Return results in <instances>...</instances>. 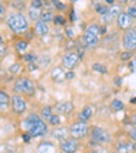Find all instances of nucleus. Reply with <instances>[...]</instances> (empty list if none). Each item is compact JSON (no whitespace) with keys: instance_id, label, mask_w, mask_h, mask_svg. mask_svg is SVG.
Here are the masks:
<instances>
[{"instance_id":"1","label":"nucleus","mask_w":136,"mask_h":153,"mask_svg":"<svg viewBox=\"0 0 136 153\" xmlns=\"http://www.w3.org/2000/svg\"><path fill=\"white\" fill-rule=\"evenodd\" d=\"M48 126L49 125L35 113H30L22 122V127H23L25 133H29L32 138H38V137L45 136L49 131Z\"/></svg>"},{"instance_id":"2","label":"nucleus","mask_w":136,"mask_h":153,"mask_svg":"<svg viewBox=\"0 0 136 153\" xmlns=\"http://www.w3.org/2000/svg\"><path fill=\"white\" fill-rule=\"evenodd\" d=\"M29 18L25 14H22V11L10 12V14H7L6 20H4L6 26L17 35H23L25 33L29 31Z\"/></svg>"},{"instance_id":"3","label":"nucleus","mask_w":136,"mask_h":153,"mask_svg":"<svg viewBox=\"0 0 136 153\" xmlns=\"http://www.w3.org/2000/svg\"><path fill=\"white\" fill-rule=\"evenodd\" d=\"M102 35V26L97 22L90 23L80 35V45L84 49H94L99 45V37Z\"/></svg>"},{"instance_id":"4","label":"nucleus","mask_w":136,"mask_h":153,"mask_svg":"<svg viewBox=\"0 0 136 153\" xmlns=\"http://www.w3.org/2000/svg\"><path fill=\"white\" fill-rule=\"evenodd\" d=\"M12 91H14V94H19V95L33 96L35 94V83L32 79L22 76V77H18L14 81Z\"/></svg>"},{"instance_id":"5","label":"nucleus","mask_w":136,"mask_h":153,"mask_svg":"<svg viewBox=\"0 0 136 153\" xmlns=\"http://www.w3.org/2000/svg\"><path fill=\"white\" fill-rule=\"evenodd\" d=\"M90 137H91V142L98 144V145L109 144V142L112 141V136H110L109 131L99 126L90 127Z\"/></svg>"},{"instance_id":"6","label":"nucleus","mask_w":136,"mask_h":153,"mask_svg":"<svg viewBox=\"0 0 136 153\" xmlns=\"http://www.w3.org/2000/svg\"><path fill=\"white\" fill-rule=\"evenodd\" d=\"M70 136L72 138H76V140H82L90 134V126L87 122H82V121H75L70 125Z\"/></svg>"},{"instance_id":"7","label":"nucleus","mask_w":136,"mask_h":153,"mask_svg":"<svg viewBox=\"0 0 136 153\" xmlns=\"http://www.w3.org/2000/svg\"><path fill=\"white\" fill-rule=\"evenodd\" d=\"M80 61V56L75 52V50H68L61 56V67L65 71H74L79 65Z\"/></svg>"},{"instance_id":"8","label":"nucleus","mask_w":136,"mask_h":153,"mask_svg":"<svg viewBox=\"0 0 136 153\" xmlns=\"http://www.w3.org/2000/svg\"><path fill=\"white\" fill-rule=\"evenodd\" d=\"M11 110L14 114L17 115H22V114L26 113L27 110V102L23 98V95H19V94H14L11 95Z\"/></svg>"},{"instance_id":"9","label":"nucleus","mask_w":136,"mask_h":153,"mask_svg":"<svg viewBox=\"0 0 136 153\" xmlns=\"http://www.w3.org/2000/svg\"><path fill=\"white\" fill-rule=\"evenodd\" d=\"M121 46L124 50L135 52L136 50V29H129L124 31L121 38Z\"/></svg>"},{"instance_id":"10","label":"nucleus","mask_w":136,"mask_h":153,"mask_svg":"<svg viewBox=\"0 0 136 153\" xmlns=\"http://www.w3.org/2000/svg\"><path fill=\"white\" fill-rule=\"evenodd\" d=\"M121 12H122V4H120V3L113 4V6L109 7L106 14L101 16V23H105V25L112 23V22H114V20L117 19V16H119Z\"/></svg>"},{"instance_id":"11","label":"nucleus","mask_w":136,"mask_h":153,"mask_svg":"<svg viewBox=\"0 0 136 153\" xmlns=\"http://www.w3.org/2000/svg\"><path fill=\"white\" fill-rule=\"evenodd\" d=\"M59 149L61 150V153H76L79 149V140L68 137L59 142Z\"/></svg>"},{"instance_id":"12","label":"nucleus","mask_w":136,"mask_h":153,"mask_svg":"<svg viewBox=\"0 0 136 153\" xmlns=\"http://www.w3.org/2000/svg\"><path fill=\"white\" fill-rule=\"evenodd\" d=\"M114 150L117 153H136V144L132 140H120L114 144Z\"/></svg>"},{"instance_id":"13","label":"nucleus","mask_w":136,"mask_h":153,"mask_svg":"<svg viewBox=\"0 0 136 153\" xmlns=\"http://www.w3.org/2000/svg\"><path fill=\"white\" fill-rule=\"evenodd\" d=\"M116 23V27L119 30H122V31H127V30L132 29V25H133V19L127 14L125 11H122L121 14L117 16V19L114 20Z\"/></svg>"},{"instance_id":"14","label":"nucleus","mask_w":136,"mask_h":153,"mask_svg":"<svg viewBox=\"0 0 136 153\" xmlns=\"http://www.w3.org/2000/svg\"><path fill=\"white\" fill-rule=\"evenodd\" d=\"M74 110V104L71 100H63V102H59L53 106V111L55 114L57 115H68L71 114Z\"/></svg>"},{"instance_id":"15","label":"nucleus","mask_w":136,"mask_h":153,"mask_svg":"<svg viewBox=\"0 0 136 153\" xmlns=\"http://www.w3.org/2000/svg\"><path fill=\"white\" fill-rule=\"evenodd\" d=\"M50 79L53 83H63L65 81V69L61 65H55L50 69Z\"/></svg>"},{"instance_id":"16","label":"nucleus","mask_w":136,"mask_h":153,"mask_svg":"<svg viewBox=\"0 0 136 153\" xmlns=\"http://www.w3.org/2000/svg\"><path fill=\"white\" fill-rule=\"evenodd\" d=\"M33 33H34L35 37H47L49 34V25L42 22V20H38L33 25Z\"/></svg>"},{"instance_id":"17","label":"nucleus","mask_w":136,"mask_h":153,"mask_svg":"<svg viewBox=\"0 0 136 153\" xmlns=\"http://www.w3.org/2000/svg\"><path fill=\"white\" fill-rule=\"evenodd\" d=\"M50 136L53 137L55 140H57L59 142L63 141V140L68 138L70 136V129L67 126H57V127H53L52 133H50Z\"/></svg>"},{"instance_id":"18","label":"nucleus","mask_w":136,"mask_h":153,"mask_svg":"<svg viewBox=\"0 0 136 153\" xmlns=\"http://www.w3.org/2000/svg\"><path fill=\"white\" fill-rule=\"evenodd\" d=\"M94 114V107L90 106V104H87V106H84L83 108H82V111L79 113L78 115V121H82V122H87L91 119V117H93Z\"/></svg>"},{"instance_id":"19","label":"nucleus","mask_w":136,"mask_h":153,"mask_svg":"<svg viewBox=\"0 0 136 153\" xmlns=\"http://www.w3.org/2000/svg\"><path fill=\"white\" fill-rule=\"evenodd\" d=\"M11 106V96L6 92V91L0 90V110L6 111Z\"/></svg>"},{"instance_id":"20","label":"nucleus","mask_w":136,"mask_h":153,"mask_svg":"<svg viewBox=\"0 0 136 153\" xmlns=\"http://www.w3.org/2000/svg\"><path fill=\"white\" fill-rule=\"evenodd\" d=\"M41 14H42V10L41 8H34V7H27V18H29L30 22L35 23L41 19Z\"/></svg>"},{"instance_id":"21","label":"nucleus","mask_w":136,"mask_h":153,"mask_svg":"<svg viewBox=\"0 0 136 153\" xmlns=\"http://www.w3.org/2000/svg\"><path fill=\"white\" fill-rule=\"evenodd\" d=\"M53 114H55V111H53V107L52 106H44L42 108H41V111H40V117L45 122H47V123H48V121L52 118Z\"/></svg>"},{"instance_id":"22","label":"nucleus","mask_w":136,"mask_h":153,"mask_svg":"<svg viewBox=\"0 0 136 153\" xmlns=\"http://www.w3.org/2000/svg\"><path fill=\"white\" fill-rule=\"evenodd\" d=\"M50 62H52V58H50V56L49 54H47V53H45V54H40L37 57V65L40 68H47V67H49L50 65Z\"/></svg>"},{"instance_id":"23","label":"nucleus","mask_w":136,"mask_h":153,"mask_svg":"<svg viewBox=\"0 0 136 153\" xmlns=\"http://www.w3.org/2000/svg\"><path fill=\"white\" fill-rule=\"evenodd\" d=\"M55 12H53V10H47L44 8L42 10V14H41V19L42 22H45V23H50V22H53L55 20Z\"/></svg>"},{"instance_id":"24","label":"nucleus","mask_w":136,"mask_h":153,"mask_svg":"<svg viewBox=\"0 0 136 153\" xmlns=\"http://www.w3.org/2000/svg\"><path fill=\"white\" fill-rule=\"evenodd\" d=\"M27 48H29V42L25 41V39H18L17 42H15V50L22 56L25 54V52L27 50Z\"/></svg>"},{"instance_id":"25","label":"nucleus","mask_w":136,"mask_h":153,"mask_svg":"<svg viewBox=\"0 0 136 153\" xmlns=\"http://www.w3.org/2000/svg\"><path fill=\"white\" fill-rule=\"evenodd\" d=\"M110 107H112V110L113 111H121V110H124V103L121 102V99H113L112 102H110Z\"/></svg>"},{"instance_id":"26","label":"nucleus","mask_w":136,"mask_h":153,"mask_svg":"<svg viewBox=\"0 0 136 153\" xmlns=\"http://www.w3.org/2000/svg\"><path fill=\"white\" fill-rule=\"evenodd\" d=\"M135 52H129V50H122L121 53L119 54V57H120V60L121 61H128L129 62L131 60H132L133 57H135V54H133Z\"/></svg>"},{"instance_id":"27","label":"nucleus","mask_w":136,"mask_h":153,"mask_svg":"<svg viewBox=\"0 0 136 153\" xmlns=\"http://www.w3.org/2000/svg\"><path fill=\"white\" fill-rule=\"evenodd\" d=\"M48 125L52 127H57V126H61V121H60V115L57 114H53L52 118L48 121Z\"/></svg>"},{"instance_id":"28","label":"nucleus","mask_w":136,"mask_h":153,"mask_svg":"<svg viewBox=\"0 0 136 153\" xmlns=\"http://www.w3.org/2000/svg\"><path fill=\"white\" fill-rule=\"evenodd\" d=\"M91 68H93V71H95V72H98V73H102V75H105V73L107 72L106 67H105L104 64H99V62H94Z\"/></svg>"},{"instance_id":"29","label":"nucleus","mask_w":136,"mask_h":153,"mask_svg":"<svg viewBox=\"0 0 136 153\" xmlns=\"http://www.w3.org/2000/svg\"><path fill=\"white\" fill-rule=\"evenodd\" d=\"M37 57L38 56H35L34 53H27V54H23L22 56V60L23 61H27V62H37Z\"/></svg>"},{"instance_id":"30","label":"nucleus","mask_w":136,"mask_h":153,"mask_svg":"<svg viewBox=\"0 0 136 153\" xmlns=\"http://www.w3.org/2000/svg\"><path fill=\"white\" fill-rule=\"evenodd\" d=\"M107 10H109V7H107L106 4H98V6L95 7V12L99 15V16H102V15L106 14Z\"/></svg>"},{"instance_id":"31","label":"nucleus","mask_w":136,"mask_h":153,"mask_svg":"<svg viewBox=\"0 0 136 153\" xmlns=\"http://www.w3.org/2000/svg\"><path fill=\"white\" fill-rule=\"evenodd\" d=\"M6 16H7V7L0 1V22L6 20Z\"/></svg>"},{"instance_id":"32","label":"nucleus","mask_w":136,"mask_h":153,"mask_svg":"<svg viewBox=\"0 0 136 153\" xmlns=\"http://www.w3.org/2000/svg\"><path fill=\"white\" fill-rule=\"evenodd\" d=\"M30 7H34V8H41L44 7V0H30Z\"/></svg>"},{"instance_id":"33","label":"nucleus","mask_w":136,"mask_h":153,"mask_svg":"<svg viewBox=\"0 0 136 153\" xmlns=\"http://www.w3.org/2000/svg\"><path fill=\"white\" fill-rule=\"evenodd\" d=\"M53 22H55V25H57V26H64V25H65V18H64L63 15H56Z\"/></svg>"},{"instance_id":"34","label":"nucleus","mask_w":136,"mask_h":153,"mask_svg":"<svg viewBox=\"0 0 136 153\" xmlns=\"http://www.w3.org/2000/svg\"><path fill=\"white\" fill-rule=\"evenodd\" d=\"M125 12H127L128 15H129L132 19H136V7L133 6H128L127 10H125Z\"/></svg>"},{"instance_id":"35","label":"nucleus","mask_w":136,"mask_h":153,"mask_svg":"<svg viewBox=\"0 0 136 153\" xmlns=\"http://www.w3.org/2000/svg\"><path fill=\"white\" fill-rule=\"evenodd\" d=\"M127 134H128V137H129V138L136 144V127L132 126V127H131V129L127 131Z\"/></svg>"},{"instance_id":"36","label":"nucleus","mask_w":136,"mask_h":153,"mask_svg":"<svg viewBox=\"0 0 136 153\" xmlns=\"http://www.w3.org/2000/svg\"><path fill=\"white\" fill-rule=\"evenodd\" d=\"M128 68H129L131 72H136V57H133L132 60L128 62Z\"/></svg>"},{"instance_id":"37","label":"nucleus","mask_w":136,"mask_h":153,"mask_svg":"<svg viewBox=\"0 0 136 153\" xmlns=\"http://www.w3.org/2000/svg\"><path fill=\"white\" fill-rule=\"evenodd\" d=\"M65 35L70 38V39H72L74 38V29L72 27H65Z\"/></svg>"},{"instance_id":"38","label":"nucleus","mask_w":136,"mask_h":153,"mask_svg":"<svg viewBox=\"0 0 136 153\" xmlns=\"http://www.w3.org/2000/svg\"><path fill=\"white\" fill-rule=\"evenodd\" d=\"M74 77H75L74 71H65V80H72Z\"/></svg>"},{"instance_id":"39","label":"nucleus","mask_w":136,"mask_h":153,"mask_svg":"<svg viewBox=\"0 0 136 153\" xmlns=\"http://www.w3.org/2000/svg\"><path fill=\"white\" fill-rule=\"evenodd\" d=\"M19 69H20L19 64H14V65H11V67H10V72H11V73H17Z\"/></svg>"},{"instance_id":"40","label":"nucleus","mask_w":136,"mask_h":153,"mask_svg":"<svg viewBox=\"0 0 136 153\" xmlns=\"http://www.w3.org/2000/svg\"><path fill=\"white\" fill-rule=\"evenodd\" d=\"M22 140H23L26 144H29L30 140H32V136H30L29 133H22Z\"/></svg>"},{"instance_id":"41","label":"nucleus","mask_w":136,"mask_h":153,"mask_svg":"<svg viewBox=\"0 0 136 153\" xmlns=\"http://www.w3.org/2000/svg\"><path fill=\"white\" fill-rule=\"evenodd\" d=\"M129 123L132 125L133 127H136V111L132 114V115H131V118H129Z\"/></svg>"},{"instance_id":"42","label":"nucleus","mask_w":136,"mask_h":153,"mask_svg":"<svg viewBox=\"0 0 136 153\" xmlns=\"http://www.w3.org/2000/svg\"><path fill=\"white\" fill-rule=\"evenodd\" d=\"M6 45H0V60L6 56Z\"/></svg>"},{"instance_id":"43","label":"nucleus","mask_w":136,"mask_h":153,"mask_svg":"<svg viewBox=\"0 0 136 153\" xmlns=\"http://www.w3.org/2000/svg\"><path fill=\"white\" fill-rule=\"evenodd\" d=\"M104 4L110 7V6H113V4H116V0H104Z\"/></svg>"},{"instance_id":"44","label":"nucleus","mask_w":136,"mask_h":153,"mask_svg":"<svg viewBox=\"0 0 136 153\" xmlns=\"http://www.w3.org/2000/svg\"><path fill=\"white\" fill-rule=\"evenodd\" d=\"M11 1L12 3H19V1L20 3H25V0H11Z\"/></svg>"},{"instance_id":"45","label":"nucleus","mask_w":136,"mask_h":153,"mask_svg":"<svg viewBox=\"0 0 136 153\" xmlns=\"http://www.w3.org/2000/svg\"><path fill=\"white\" fill-rule=\"evenodd\" d=\"M0 45H4V39H3V37H2V34H0Z\"/></svg>"},{"instance_id":"46","label":"nucleus","mask_w":136,"mask_h":153,"mask_svg":"<svg viewBox=\"0 0 136 153\" xmlns=\"http://www.w3.org/2000/svg\"><path fill=\"white\" fill-rule=\"evenodd\" d=\"M119 1H120V4H127L128 0H119Z\"/></svg>"},{"instance_id":"47","label":"nucleus","mask_w":136,"mask_h":153,"mask_svg":"<svg viewBox=\"0 0 136 153\" xmlns=\"http://www.w3.org/2000/svg\"><path fill=\"white\" fill-rule=\"evenodd\" d=\"M110 153H117V152H116V150H113V152H110Z\"/></svg>"},{"instance_id":"48","label":"nucleus","mask_w":136,"mask_h":153,"mask_svg":"<svg viewBox=\"0 0 136 153\" xmlns=\"http://www.w3.org/2000/svg\"><path fill=\"white\" fill-rule=\"evenodd\" d=\"M135 23H136V19H135Z\"/></svg>"},{"instance_id":"49","label":"nucleus","mask_w":136,"mask_h":153,"mask_svg":"<svg viewBox=\"0 0 136 153\" xmlns=\"http://www.w3.org/2000/svg\"><path fill=\"white\" fill-rule=\"evenodd\" d=\"M72 1H75V0H72Z\"/></svg>"}]
</instances>
